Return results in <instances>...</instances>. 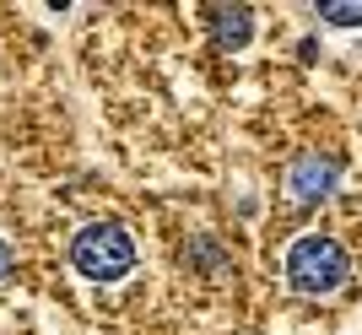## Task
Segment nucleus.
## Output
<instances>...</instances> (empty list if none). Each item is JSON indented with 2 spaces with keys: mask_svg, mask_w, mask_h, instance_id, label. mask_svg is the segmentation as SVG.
I'll return each mask as SVG.
<instances>
[{
  "mask_svg": "<svg viewBox=\"0 0 362 335\" xmlns=\"http://www.w3.org/2000/svg\"><path fill=\"white\" fill-rule=\"evenodd\" d=\"M71 265L87 281H124L136 271V238L124 233V222H92L71 238Z\"/></svg>",
  "mask_w": 362,
  "mask_h": 335,
  "instance_id": "nucleus-2",
  "label": "nucleus"
},
{
  "mask_svg": "<svg viewBox=\"0 0 362 335\" xmlns=\"http://www.w3.org/2000/svg\"><path fill=\"white\" fill-rule=\"evenodd\" d=\"M11 271V244H6V238H0V276Z\"/></svg>",
  "mask_w": 362,
  "mask_h": 335,
  "instance_id": "nucleus-7",
  "label": "nucleus"
},
{
  "mask_svg": "<svg viewBox=\"0 0 362 335\" xmlns=\"http://www.w3.org/2000/svg\"><path fill=\"white\" fill-rule=\"evenodd\" d=\"M211 38H216V49H227V54L249 49L255 44V11H249V6H216L211 11Z\"/></svg>",
  "mask_w": 362,
  "mask_h": 335,
  "instance_id": "nucleus-4",
  "label": "nucleus"
},
{
  "mask_svg": "<svg viewBox=\"0 0 362 335\" xmlns=\"http://www.w3.org/2000/svg\"><path fill=\"white\" fill-rule=\"evenodd\" d=\"M319 16L330 28H362V0H319Z\"/></svg>",
  "mask_w": 362,
  "mask_h": 335,
  "instance_id": "nucleus-5",
  "label": "nucleus"
},
{
  "mask_svg": "<svg viewBox=\"0 0 362 335\" xmlns=\"http://www.w3.org/2000/svg\"><path fill=\"white\" fill-rule=\"evenodd\" d=\"M335 179H341V163L325 157V152H298L287 163V189H292V200H303V206L325 200L335 189Z\"/></svg>",
  "mask_w": 362,
  "mask_h": 335,
  "instance_id": "nucleus-3",
  "label": "nucleus"
},
{
  "mask_svg": "<svg viewBox=\"0 0 362 335\" xmlns=\"http://www.w3.org/2000/svg\"><path fill=\"white\" fill-rule=\"evenodd\" d=\"M189 254H195L200 265H211V271H216V265H222V249H216L211 238H195V249H189Z\"/></svg>",
  "mask_w": 362,
  "mask_h": 335,
  "instance_id": "nucleus-6",
  "label": "nucleus"
},
{
  "mask_svg": "<svg viewBox=\"0 0 362 335\" xmlns=\"http://www.w3.org/2000/svg\"><path fill=\"white\" fill-rule=\"evenodd\" d=\"M287 287L303 292V298H330V292L346 287L351 276V259L346 249H341V238H330V233H303L298 244L287 249Z\"/></svg>",
  "mask_w": 362,
  "mask_h": 335,
  "instance_id": "nucleus-1",
  "label": "nucleus"
}]
</instances>
